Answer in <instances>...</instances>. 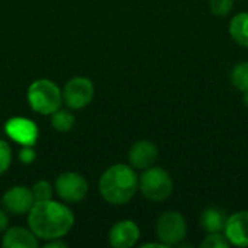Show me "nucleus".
Wrapping results in <instances>:
<instances>
[{
	"instance_id": "f257e3e1",
	"label": "nucleus",
	"mask_w": 248,
	"mask_h": 248,
	"mask_svg": "<svg viewBox=\"0 0 248 248\" xmlns=\"http://www.w3.org/2000/svg\"><path fill=\"white\" fill-rule=\"evenodd\" d=\"M74 214L61 202L52 199L35 202L28 212V225L39 240H55L67 235L74 225Z\"/></svg>"
},
{
	"instance_id": "f03ea898",
	"label": "nucleus",
	"mask_w": 248,
	"mask_h": 248,
	"mask_svg": "<svg viewBox=\"0 0 248 248\" xmlns=\"http://www.w3.org/2000/svg\"><path fill=\"white\" fill-rule=\"evenodd\" d=\"M138 190V176L132 166L113 164L100 176L99 192L110 205L128 203Z\"/></svg>"
},
{
	"instance_id": "7ed1b4c3",
	"label": "nucleus",
	"mask_w": 248,
	"mask_h": 248,
	"mask_svg": "<svg viewBox=\"0 0 248 248\" xmlns=\"http://www.w3.org/2000/svg\"><path fill=\"white\" fill-rule=\"evenodd\" d=\"M31 108L41 115H52L62 105V90L48 78L35 80L28 89Z\"/></svg>"
},
{
	"instance_id": "20e7f679",
	"label": "nucleus",
	"mask_w": 248,
	"mask_h": 248,
	"mask_svg": "<svg viewBox=\"0 0 248 248\" xmlns=\"http://www.w3.org/2000/svg\"><path fill=\"white\" fill-rule=\"evenodd\" d=\"M138 189L148 201L163 202L173 192V180L164 169L151 166L138 177Z\"/></svg>"
},
{
	"instance_id": "39448f33",
	"label": "nucleus",
	"mask_w": 248,
	"mask_h": 248,
	"mask_svg": "<svg viewBox=\"0 0 248 248\" xmlns=\"http://www.w3.org/2000/svg\"><path fill=\"white\" fill-rule=\"evenodd\" d=\"M155 232H157L158 240L164 246L167 247L180 246L187 234L186 219L180 212H176V211L164 212L157 219Z\"/></svg>"
},
{
	"instance_id": "423d86ee",
	"label": "nucleus",
	"mask_w": 248,
	"mask_h": 248,
	"mask_svg": "<svg viewBox=\"0 0 248 248\" xmlns=\"http://www.w3.org/2000/svg\"><path fill=\"white\" fill-rule=\"evenodd\" d=\"M94 97V86L87 77H73L62 89V103L73 110H78L90 105Z\"/></svg>"
},
{
	"instance_id": "0eeeda50",
	"label": "nucleus",
	"mask_w": 248,
	"mask_h": 248,
	"mask_svg": "<svg viewBox=\"0 0 248 248\" xmlns=\"http://www.w3.org/2000/svg\"><path fill=\"white\" fill-rule=\"evenodd\" d=\"M54 190L61 201L67 203H77L87 196L89 185L81 174L76 171H65L57 177Z\"/></svg>"
},
{
	"instance_id": "6e6552de",
	"label": "nucleus",
	"mask_w": 248,
	"mask_h": 248,
	"mask_svg": "<svg viewBox=\"0 0 248 248\" xmlns=\"http://www.w3.org/2000/svg\"><path fill=\"white\" fill-rule=\"evenodd\" d=\"M1 203L7 214H12L15 217H22V215H28V212L35 203V199L29 187L13 186L3 195Z\"/></svg>"
},
{
	"instance_id": "1a4fd4ad",
	"label": "nucleus",
	"mask_w": 248,
	"mask_h": 248,
	"mask_svg": "<svg viewBox=\"0 0 248 248\" xmlns=\"http://www.w3.org/2000/svg\"><path fill=\"white\" fill-rule=\"evenodd\" d=\"M4 131L15 142L23 145H32L38 140V126L28 118H12L6 122Z\"/></svg>"
},
{
	"instance_id": "9d476101",
	"label": "nucleus",
	"mask_w": 248,
	"mask_h": 248,
	"mask_svg": "<svg viewBox=\"0 0 248 248\" xmlns=\"http://www.w3.org/2000/svg\"><path fill=\"white\" fill-rule=\"evenodd\" d=\"M140 228L131 219H124L115 224L109 231V244L116 248L134 247L140 240Z\"/></svg>"
},
{
	"instance_id": "9b49d317",
	"label": "nucleus",
	"mask_w": 248,
	"mask_h": 248,
	"mask_svg": "<svg viewBox=\"0 0 248 248\" xmlns=\"http://www.w3.org/2000/svg\"><path fill=\"white\" fill-rule=\"evenodd\" d=\"M224 232L231 246L248 247V209L228 217Z\"/></svg>"
},
{
	"instance_id": "f8f14e48",
	"label": "nucleus",
	"mask_w": 248,
	"mask_h": 248,
	"mask_svg": "<svg viewBox=\"0 0 248 248\" xmlns=\"http://www.w3.org/2000/svg\"><path fill=\"white\" fill-rule=\"evenodd\" d=\"M129 163L134 169L137 170H145L151 166H154V163L158 158V148L155 147L154 142L142 140L135 142L128 154Z\"/></svg>"
},
{
	"instance_id": "ddd939ff",
	"label": "nucleus",
	"mask_w": 248,
	"mask_h": 248,
	"mask_svg": "<svg viewBox=\"0 0 248 248\" xmlns=\"http://www.w3.org/2000/svg\"><path fill=\"white\" fill-rule=\"evenodd\" d=\"M1 246L4 248H36L38 237L29 228L12 227L4 231Z\"/></svg>"
},
{
	"instance_id": "4468645a",
	"label": "nucleus",
	"mask_w": 248,
	"mask_h": 248,
	"mask_svg": "<svg viewBox=\"0 0 248 248\" xmlns=\"http://www.w3.org/2000/svg\"><path fill=\"white\" fill-rule=\"evenodd\" d=\"M228 217L219 208H208L201 215V227L208 234L212 232H222L225 230Z\"/></svg>"
},
{
	"instance_id": "2eb2a0df",
	"label": "nucleus",
	"mask_w": 248,
	"mask_h": 248,
	"mask_svg": "<svg viewBox=\"0 0 248 248\" xmlns=\"http://www.w3.org/2000/svg\"><path fill=\"white\" fill-rule=\"evenodd\" d=\"M230 33L238 45L248 48V12H241L231 19Z\"/></svg>"
},
{
	"instance_id": "dca6fc26",
	"label": "nucleus",
	"mask_w": 248,
	"mask_h": 248,
	"mask_svg": "<svg viewBox=\"0 0 248 248\" xmlns=\"http://www.w3.org/2000/svg\"><path fill=\"white\" fill-rule=\"evenodd\" d=\"M74 115L70 113L68 110H64V109H58L52 113V118H51V124H52V128L58 132H68L73 126H74Z\"/></svg>"
},
{
	"instance_id": "f3484780",
	"label": "nucleus",
	"mask_w": 248,
	"mask_h": 248,
	"mask_svg": "<svg viewBox=\"0 0 248 248\" xmlns=\"http://www.w3.org/2000/svg\"><path fill=\"white\" fill-rule=\"evenodd\" d=\"M231 83L235 89L246 92L248 90V61L237 64L231 71Z\"/></svg>"
},
{
	"instance_id": "a211bd4d",
	"label": "nucleus",
	"mask_w": 248,
	"mask_h": 248,
	"mask_svg": "<svg viewBox=\"0 0 248 248\" xmlns=\"http://www.w3.org/2000/svg\"><path fill=\"white\" fill-rule=\"evenodd\" d=\"M32 195L35 202H41V201H48L52 199L54 195V187L46 182V180H39L32 186Z\"/></svg>"
},
{
	"instance_id": "6ab92c4d",
	"label": "nucleus",
	"mask_w": 248,
	"mask_h": 248,
	"mask_svg": "<svg viewBox=\"0 0 248 248\" xmlns=\"http://www.w3.org/2000/svg\"><path fill=\"white\" fill-rule=\"evenodd\" d=\"M230 246L231 244H230L228 238L225 237V234L222 235L221 232H212L201 243L202 248H228Z\"/></svg>"
},
{
	"instance_id": "aec40b11",
	"label": "nucleus",
	"mask_w": 248,
	"mask_h": 248,
	"mask_svg": "<svg viewBox=\"0 0 248 248\" xmlns=\"http://www.w3.org/2000/svg\"><path fill=\"white\" fill-rule=\"evenodd\" d=\"M234 7V0H209L211 13L215 16H227Z\"/></svg>"
},
{
	"instance_id": "412c9836",
	"label": "nucleus",
	"mask_w": 248,
	"mask_h": 248,
	"mask_svg": "<svg viewBox=\"0 0 248 248\" xmlns=\"http://www.w3.org/2000/svg\"><path fill=\"white\" fill-rule=\"evenodd\" d=\"M10 164H12V148L6 141L0 140V176L9 170Z\"/></svg>"
},
{
	"instance_id": "4be33fe9",
	"label": "nucleus",
	"mask_w": 248,
	"mask_h": 248,
	"mask_svg": "<svg viewBox=\"0 0 248 248\" xmlns=\"http://www.w3.org/2000/svg\"><path fill=\"white\" fill-rule=\"evenodd\" d=\"M36 157V153L33 151L32 145H23L22 150L19 151V160L23 164H31Z\"/></svg>"
},
{
	"instance_id": "5701e85b",
	"label": "nucleus",
	"mask_w": 248,
	"mask_h": 248,
	"mask_svg": "<svg viewBox=\"0 0 248 248\" xmlns=\"http://www.w3.org/2000/svg\"><path fill=\"white\" fill-rule=\"evenodd\" d=\"M44 247L45 248H65L67 247V244H65L64 241H61V238H55V240H48V241H45Z\"/></svg>"
},
{
	"instance_id": "b1692460",
	"label": "nucleus",
	"mask_w": 248,
	"mask_h": 248,
	"mask_svg": "<svg viewBox=\"0 0 248 248\" xmlns=\"http://www.w3.org/2000/svg\"><path fill=\"white\" fill-rule=\"evenodd\" d=\"M9 228V217L4 209H0V232H4Z\"/></svg>"
},
{
	"instance_id": "393cba45",
	"label": "nucleus",
	"mask_w": 248,
	"mask_h": 248,
	"mask_svg": "<svg viewBox=\"0 0 248 248\" xmlns=\"http://www.w3.org/2000/svg\"><path fill=\"white\" fill-rule=\"evenodd\" d=\"M244 103H246V106L248 108V90L244 92Z\"/></svg>"
}]
</instances>
